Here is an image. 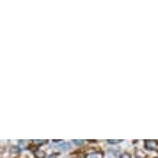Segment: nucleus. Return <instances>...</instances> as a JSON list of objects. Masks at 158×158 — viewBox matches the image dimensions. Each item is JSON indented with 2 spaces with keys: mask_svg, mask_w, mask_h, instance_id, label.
Wrapping results in <instances>:
<instances>
[{
  "mask_svg": "<svg viewBox=\"0 0 158 158\" xmlns=\"http://www.w3.org/2000/svg\"><path fill=\"white\" fill-rule=\"evenodd\" d=\"M35 157H36V158H44V157H45V152L38 149V151H35Z\"/></svg>",
  "mask_w": 158,
  "mask_h": 158,
  "instance_id": "obj_4",
  "label": "nucleus"
},
{
  "mask_svg": "<svg viewBox=\"0 0 158 158\" xmlns=\"http://www.w3.org/2000/svg\"><path fill=\"white\" fill-rule=\"evenodd\" d=\"M107 142H109V144H119L120 141L119 139H110V141H107Z\"/></svg>",
  "mask_w": 158,
  "mask_h": 158,
  "instance_id": "obj_5",
  "label": "nucleus"
},
{
  "mask_svg": "<svg viewBox=\"0 0 158 158\" xmlns=\"http://www.w3.org/2000/svg\"><path fill=\"white\" fill-rule=\"evenodd\" d=\"M120 158H131V155H129V154H122V155H120Z\"/></svg>",
  "mask_w": 158,
  "mask_h": 158,
  "instance_id": "obj_8",
  "label": "nucleus"
},
{
  "mask_svg": "<svg viewBox=\"0 0 158 158\" xmlns=\"http://www.w3.org/2000/svg\"><path fill=\"white\" fill-rule=\"evenodd\" d=\"M34 144L39 145V144H45V141H39V139H36V141H34Z\"/></svg>",
  "mask_w": 158,
  "mask_h": 158,
  "instance_id": "obj_6",
  "label": "nucleus"
},
{
  "mask_svg": "<svg viewBox=\"0 0 158 158\" xmlns=\"http://www.w3.org/2000/svg\"><path fill=\"white\" fill-rule=\"evenodd\" d=\"M86 158H103V154L102 152H90L86 155Z\"/></svg>",
  "mask_w": 158,
  "mask_h": 158,
  "instance_id": "obj_2",
  "label": "nucleus"
},
{
  "mask_svg": "<svg viewBox=\"0 0 158 158\" xmlns=\"http://www.w3.org/2000/svg\"><path fill=\"white\" fill-rule=\"evenodd\" d=\"M48 158H57V154H52V155H49Z\"/></svg>",
  "mask_w": 158,
  "mask_h": 158,
  "instance_id": "obj_10",
  "label": "nucleus"
},
{
  "mask_svg": "<svg viewBox=\"0 0 158 158\" xmlns=\"http://www.w3.org/2000/svg\"><path fill=\"white\" fill-rule=\"evenodd\" d=\"M60 149H70V144L68 142H60Z\"/></svg>",
  "mask_w": 158,
  "mask_h": 158,
  "instance_id": "obj_3",
  "label": "nucleus"
},
{
  "mask_svg": "<svg viewBox=\"0 0 158 158\" xmlns=\"http://www.w3.org/2000/svg\"><path fill=\"white\" fill-rule=\"evenodd\" d=\"M145 148H148V149H158V142H157V141H152V139H148V141H145Z\"/></svg>",
  "mask_w": 158,
  "mask_h": 158,
  "instance_id": "obj_1",
  "label": "nucleus"
},
{
  "mask_svg": "<svg viewBox=\"0 0 158 158\" xmlns=\"http://www.w3.org/2000/svg\"><path fill=\"white\" fill-rule=\"evenodd\" d=\"M74 144H76V145H81V144H84V141H74Z\"/></svg>",
  "mask_w": 158,
  "mask_h": 158,
  "instance_id": "obj_9",
  "label": "nucleus"
},
{
  "mask_svg": "<svg viewBox=\"0 0 158 158\" xmlns=\"http://www.w3.org/2000/svg\"><path fill=\"white\" fill-rule=\"evenodd\" d=\"M19 145H20V147H26V145H28V142H26V141H20Z\"/></svg>",
  "mask_w": 158,
  "mask_h": 158,
  "instance_id": "obj_7",
  "label": "nucleus"
}]
</instances>
